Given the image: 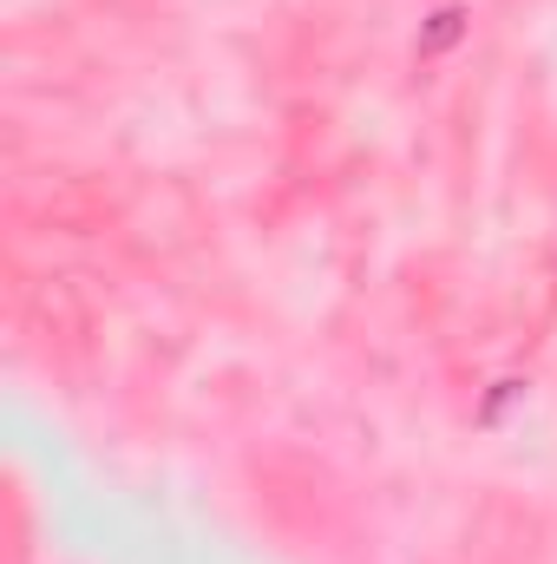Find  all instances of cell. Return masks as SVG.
I'll use <instances>...</instances> for the list:
<instances>
[{"label": "cell", "mask_w": 557, "mask_h": 564, "mask_svg": "<svg viewBox=\"0 0 557 564\" xmlns=\"http://www.w3.org/2000/svg\"><path fill=\"white\" fill-rule=\"evenodd\" d=\"M452 33H459V13H452V7H446V13H439V20H433V40H426V46H446V40H452Z\"/></svg>", "instance_id": "1"}]
</instances>
